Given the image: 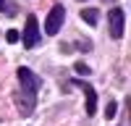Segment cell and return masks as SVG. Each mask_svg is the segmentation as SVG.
<instances>
[{
	"label": "cell",
	"instance_id": "9c48e42d",
	"mask_svg": "<svg viewBox=\"0 0 131 126\" xmlns=\"http://www.w3.org/2000/svg\"><path fill=\"white\" fill-rule=\"evenodd\" d=\"M76 74H79V76H86V74H89V66H86V63H76Z\"/></svg>",
	"mask_w": 131,
	"mask_h": 126
},
{
	"label": "cell",
	"instance_id": "30bf717a",
	"mask_svg": "<svg viewBox=\"0 0 131 126\" xmlns=\"http://www.w3.org/2000/svg\"><path fill=\"white\" fill-rule=\"evenodd\" d=\"M5 37H8V42H16V39H18V32H16V29H10Z\"/></svg>",
	"mask_w": 131,
	"mask_h": 126
},
{
	"label": "cell",
	"instance_id": "277c9868",
	"mask_svg": "<svg viewBox=\"0 0 131 126\" xmlns=\"http://www.w3.org/2000/svg\"><path fill=\"white\" fill-rule=\"evenodd\" d=\"M24 45L26 47H37L39 45V26H37V16H26V26H24Z\"/></svg>",
	"mask_w": 131,
	"mask_h": 126
},
{
	"label": "cell",
	"instance_id": "7a4b0ae2",
	"mask_svg": "<svg viewBox=\"0 0 131 126\" xmlns=\"http://www.w3.org/2000/svg\"><path fill=\"white\" fill-rule=\"evenodd\" d=\"M63 21H66V8L63 5H52V10L47 13V21H45V32L47 34H58Z\"/></svg>",
	"mask_w": 131,
	"mask_h": 126
},
{
	"label": "cell",
	"instance_id": "6da1fadb",
	"mask_svg": "<svg viewBox=\"0 0 131 126\" xmlns=\"http://www.w3.org/2000/svg\"><path fill=\"white\" fill-rule=\"evenodd\" d=\"M123 26H126V13L123 8H113L110 16H107V32H110L113 39H121L123 37Z\"/></svg>",
	"mask_w": 131,
	"mask_h": 126
},
{
	"label": "cell",
	"instance_id": "8fae6325",
	"mask_svg": "<svg viewBox=\"0 0 131 126\" xmlns=\"http://www.w3.org/2000/svg\"><path fill=\"white\" fill-rule=\"evenodd\" d=\"M0 10H5V0H0Z\"/></svg>",
	"mask_w": 131,
	"mask_h": 126
},
{
	"label": "cell",
	"instance_id": "5b68a950",
	"mask_svg": "<svg viewBox=\"0 0 131 126\" xmlns=\"http://www.w3.org/2000/svg\"><path fill=\"white\" fill-rule=\"evenodd\" d=\"M68 84H73V87H79V89L84 92V97H86V113L94 116V113H97V92H94L86 81H79V79H71Z\"/></svg>",
	"mask_w": 131,
	"mask_h": 126
},
{
	"label": "cell",
	"instance_id": "ba28073f",
	"mask_svg": "<svg viewBox=\"0 0 131 126\" xmlns=\"http://www.w3.org/2000/svg\"><path fill=\"white\" fill-rule=\"evenodd\" d=\"M115 113H118V105H115V102L110 100V102H107V108H105V116H107V121H110Z\"/></svg>",
	"mask_w": 131,
	"mask_h": 126
},
{
	"label": "cell",
	"instance_id": "52a82bcc",
	"mask_svg": "<svg viewBox=\"0 0 131 126\" xmlns=\"http://www.w3.org/2000/svg\"><path fill=\"white\" fill-rule=\"evenodd\" d=\"M97 16H100V13H97V8H84V10H81V18L86 21V24H97Z\"/></svg>",
	"mask_w": 131,
	"mask_h": 126
},
{
	"label": "cell",
	"instance_id": "3957f363",
	"mask_svg": "<svg viewBox=\"0 0 131 126\" xmlns=\"http://www.w3.org/2000/svg\"><path fill=\"white\" fill-rule=\"evenodd\" d=\"M16 76H18V81H21V89H24V92L37 94V89H39V79H37V74H34V71H29L26 66H21V68L16 71Z\"/></svg>",
	"mask_w": 131,
	"mask_h": 126
},
{
	"label": "cell",
	"instance_id": "8992f818",
	"mask_svg": "<svg viewBox=\"0 0 131 126\" xmlns=\"http://www.w3.org/2000/svg\"><path fill=\"white\" fill-rule=\"evenodd\" d=\"M16 105H18V113H21V116H31V113H34V105H37V94L21 89V92L16 94Z\"/></svg>",
	"mask_w": 131,
	"mask_h": 126
}]
</instances>
